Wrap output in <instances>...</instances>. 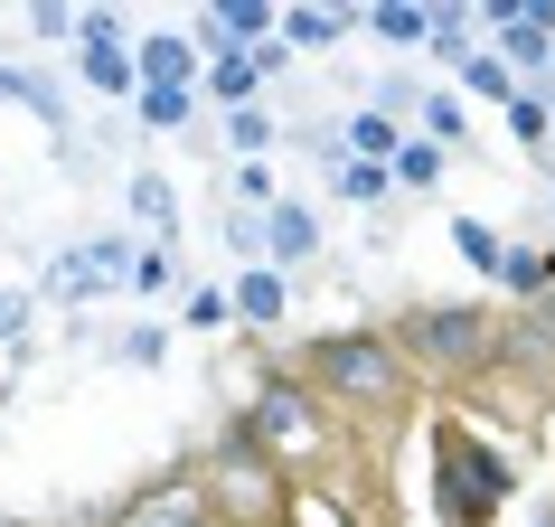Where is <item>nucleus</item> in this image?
<instances>
[{"instance_id":"20e7f679","label":"nucleus","mask_w":555,"mask_h":527,"mask_svg":"<svg viewBox=\"0 0 555 527\" xmlns=\"http://www.w3.org/2000/svg\"><path fill=\"white\" fill-rule=\"evenodd\" d=\"M198 480H207V518H227V527H293V490L301 480L273 462L235 414L207 434V471Z\"/></svg>"},{"instance_id":"473e14b6","label":"nucleus","mask_w":555,"mask_h":527,"mask_svg":"<svg viewBox=\"0 0 555 527\" xmlns=\"http://www.w3.org/2000/svg\"><path fill=\"white\" fill-rule=\"evenodd\" d=\"M235 198L255 207V217H263L273 198H283V179H273V160H245V170H235Z\"/></svg>"},{"instance_id":"6ab92c4d","label":"nucleus","mask_w":555,"mask_h":527,"mask_svg":"<svg viewBox=\"0 0 555 527\" xmlns=\"http://www.w3.org/2000/svg\"><path fill=\"white\" fill-rule=\"evenodd\" d=\"M499 283H508V301H546L555 293V245H508L499 255Z\"/></svg>"},{"instance_id":"0eeeda50","label":"nucleus","mask_w":555,"mask_h":527,"mask_svg":"<svg viewBox=\"0 0 555 527\" xmlns=\"http://www.w3.org/2000/svg\"><path fill=\"white\" fill-rule=\"evenodd\" d=\"M273 20H283L273 0H198L189 10V48H198V66L207 57H255L263 38H273Z\"/></svg>"},{"instance_id":"f257e3e1","label":"nucleus","mask_w":555,"mask_h":527,"mask_svg":"<svg viewBox=\"0 0 555 527\" xmlns=\"http://www.w3.org/2000/svg\"><path fill=\"white\" fill-rule=\"evenodd\" d=\"M293 377L321 396L339 424H396V414L424 396L405 377V358L386 349V330H321V339H301Z\"/></svg>"},{"instance_id":"aec40b11","label":"nucleus","mask_w":555,"mask_h":527,"mask_svg":"<svg viewBox=\"0 0 555 527\" xmlns=\"http://www.w3.org/2000/svg\"><path fill=\"white\" fill-rule=\"evenodd\" d=\"M405 114L414 123H424V132H414V142H434V151H452V142H462V94H442V86H424V94H414V104H405Z\"/></svg>"},{"instance_id":"c756f323","label":"nucleus","mask_w":555,"mask_h":527,"mask_svg":"<svg viewBox=\"0 0 555 527\" xmlns=\"http://www.w3.org/2000/svg\"><path fill=\"white\" fill-rule=\"evenodd\" d=\"M179 283V245H142L132 255V293H170Z\"/></svg>"},{"instance_id":"7c9ffc66","label":"nucleus","mask_w":555,"mask_h":527,"mask_svg":"<svg viewBox=\"0 0 555 527\" xmlns=\"http://www.w3.org/2000/svg\"><path fill=\"white\" fill-rule=\"evenodd\" d=\"M114 358H122V368H160V358H170V330L132 321V330H122V339H114Z\"/></svg>"},{"instance_id":"b1692460","label":"nucleus","mask_w":555,"mask_h":527,"mask_svg":"<svg viewBox=\"0 0 555 527\" xmlns=\"http://www.w3.org/2000/svg\"><path fill=\"white\" fill-rule=\"evenodd\" d=\"M0 94H10L20 114H38V123H57V132H66V104H57V86H48V76H29V66H0Z\"/></svg>"},{"instance_id":"423d86ee","label":"nucleus","mask_w":555,"mask_h":527,"mask_svg":"<svg viewBox=\"0 0 555 527\" xmlns=\"http://www.w3.org/2000/svg\"><path fill=\"white\" fill-rule=\"evenodd\" d=\"M470 20H480V38H490V57L508 66V76H537V66L555 57V0H480V10H470Z\"/></svg>"},{"instance_id":"2eb2a0df","label":"nucleus","mask_w":555,"mask_h":527,"mask_svg":"<svg viewBox=\"0 0 555 527\" xmlns=\"http://www.w3.org/2000/svg\"><path fill=\"white\" fill-rule=\"evenodd\" d=\"M424 48H434V66L480 57V20H470V0H434V29H424Z\"/></svg>"},{"instance_id":"4be33fe9","label":"nucleus","mask_w":555,"mask_h":527,"mask_svg":"<svg viewBox=\"0 0 555 527\" xmlns=\"http://www.w3.org/2000/svg\"><path fill=\"white\" fill-rule=\"evenodd\" d=\"M132 114H142L151 132H189V123H198V94H179V86H132Z\"/></svg>"},{"instance_id":"c9c22d12","label":"nucleus","mask_w":555,"mask_h":527,"mask_svg":"<svg viewBox=\"0 0 555 527\" xmlns=\"http://www.w3.org/2000/svg\"><path fill=\"white\" fill-rule=\"evenodd\" d=\"M537 527H555V509H537Z\"/></svg>"},{"instance_id":"f8f14e48","label":"nucleus","mask_w":555,"mask_h":527,"mask_svg":"<svg viewBox=\"0 0 555 527\" xmlns=\"http://www.w3.org/2000/svg\"><path fill=\"white\" fill-rule=\"evenodd\" d=\"M358 29V0H293V10H283V20H273V38H283V48H339V38Z\"/></svg>"},{"instance_id":"5701e85b","label":"nucleus","mask_w":555,"mask_h":527,"mask_svg":"<svg viewBox=\"0 0 555 527\" xmlns=\"http://www.w3.org/2000/svg\"><path fill=\"white\" fill-rule=\"evenodd\" d=\"M76 66H86L94 94H132V48H114V38H86V48H76Z\"/></svg>"},{"instance_id":"ddd939ff","label":"nucleus","mask_w":555,"mask_h":527,"mask_svg":"<svg viewBox=\"0 0 555 527\" xmlns=\"http://www.w3.org/2000/svg\"><path fill=\"white\" fill-rule=\"evenodd\" d=\"M283 301H293V273H273V264H245V273H235V293H227V311L245 330H273L283 321Z\"/></svg>"},{"instance_id":"412c9836","label":"nucleus","mask_w":555,"mask_h":527,"mask_svg":"<svg viewBox=\"0 0 555 527\" xmlns=\"http://www.w3.org/2000/svg\"><path fill=\"white\" fill-rule=\"evenodd\" d=\"M132 217L151 227V245H170V227H179V198H170V179H160V170H132Z\"/></svg>"},{"instance_id":"f704fd0d","label":"nucleus","mask_w":555,"mask_h":527,"mask_svg":"<svg viewBox=\"0 0 555 527\" xmlns=\"http://www.w3.org/2000/svg\"><path fill=\"white\" fill-rule=\"evenodd\" d=\"M29 311H38L29 293H0V349H20V339H29Z\"/></svg>"},{"instance_id":"dca6fc26","label":"nucleus","mask_w":555,"mask_h":527,"mask_svg":"<svg viewBox=\"0 0 555 527\" xmlns=\"http://www.w3.org/2000/svg\"><path fill=\"white\" fill-rule=\"evenodd\" d=\"M255 94H263L255 57H207V66H198V104H227V114H245Z\"/></svg>"},{"instance_id":"4468645a","label":"nucleus","mask_w":555,"mask_h":527,"mask_svg":"<svg viewBox=\"0 0 555 527\" xmlns=\"http://www.w3.org/2000/svg\"><path fill=\"white\" fill-rule=\"evenodd\" d=\"M358 29L386 38V48H424V29H434V0H358Z\"/></svg>"},{"instance_id":"39448f33","label":"nucleus","mask_w":555,"mask_h":527,"mask_svg":"<svg viewBox=\"0 0 555 527\" xmlns=\"http://www.w3.org/2000/svg\"><path fill=\"white\" fill-rule=\"evenodd\" d=\"M235 424H245V434L263 442V452H273V462L293 471H321L330 452H339V434H349V424H339V414L321 406V396H311V386L293 377V368H263L255 377V396H245V406H235Z\"/></svg>"},{"instance_id":"a211bd4d","label":"nucleus","mask_w":555,"mask_h":527,"mask_svg":"<svg viewBox=\"0 0 555 527\" xmlns=\"http://www.w3.org/2000/svg\"><path fill=\"white\" fill-rule=\"evenodd\" d=\"M330 198L386 207V198H396V170H386V160H349V151H339V160H330Z\"/></svg>"},{"instance_id":"9d476101","label":"nucleus","mask_w":555,"mask_h":527,"mask_svg":"<svg viewBox=\"0 0 555 527\" xmlns=\"http://www.w3.org/2000/svg\"><path fill=\"white\" fill-rule=\"evenodd\" d=\"M255 245H263L273 273H293L301 255H321V207H311V198H273V207L255 217Z\"/></svg>"},{"instance_id":"6e6552de","label":"nucleus","mask_w":555,"mask_h":527,"mask_svg":"<svg viewBox=\"0 0 555 527\" xmlns=\"http://www.w3.org/2000/svg\"><path fill=\"white\" fill-rule=\"evenodd\" d=\"M132 235H94V245H76V255H57L48 264V283L38 293L48 301H94V293H114V283H132Z\"/></svg>"},{"instance_id":"f3484780","label":"nucleus","mask_w":555,"mask_h":527,"mask_svg":"<svg viewBox=\"0 0 555 527\" xmlns=\"http://www.w3.org/2000/svg\"><path fill=\"white\" fill-rule=\"evenodd\" d=\"M396 142H405V123L377 114V104H358V114L339 123V151H349V160H396Z\"/></svg>"},{"instance_id":"7ed1b4c3","label":"nucleus","mask_w":555,"mask_h":527,"mask_svg":"<svg viewBox=\"0 0 555 527\" xmlns=\"http://www.w3.org/2000/svg\"><path fill=\"white\" fill-rule=\"evenodd\" d=\"M518 490L508 442H490L470 414H434V527H490Z\"/></svg>"},{"instance_id":"e433bc0d","label":"nucleus","mask_w":555,"mask_h":527,"mask_svg":"<svg viewBox=\"0 0 555 527\" xmlns=\"http://www.w3.org/2000/svg\"><path fill=\"white\" fill-rule=\"evenodd\" d=\"M189 527H227V518H189Z\"/></svg>"},{"instance_id":"c85d7f7f","label":"nucleus","mask_w":555,"mask_h":527,"mask_svg":"<svg viewBox=\"0 0 555 527\" xmlns=\"http://www.w3.org/2000/svg\"><path fill=\"white\" fill-rule=\"evenodd\" d=\"M227 283H189V301H179V330H227Z\"/></svg>"},{"instance_id":"2f4dec72","label":"nucleus","mask_w":555,"mask_h":527,"mask_svg":"<svg viewBox=\"0 0 555 527\" xmlns=\"http://www.w3.org/2000/svg\"><path fill=\"white\" fill-rule=\"evenodd\" d=\"M227 142L245 151V160H263V151H273V114H263V104H245V114H227Z\"/></svg>"},{"instance_id":"a878e982","label":"nucleus","mask_w":555,"mask_h":527,"mask_svg":"<svg viewBox=\"0 0 555 527\" xmlns=\"http://www.w3.org/2000/svg\"><path fill=\"white\" fill-rule=\"evenodd\" d=\"M452 245H462L470 273H490V283H499V255H508V235H499L490 217H452Z\"/></svg>"},{"instance_id":"f03ea898","label":"nucleus","mask_w":555,"mask_h":527,"mask_svg":"<svg viewBox=\"0 0 555 527\" xmlns=\"http://www.w3.org/2000/svg\"><path fill=\"white\" fill-rule=\"evenodd\" d=\"M386 349L405 358L414 386L470 396V386L490 377V358H499V311L490 301H414V311L386 321Z\"/></svg>"},{"instance_id":"cd10ccee","label":"nucleus","mask_w":555,"mask_h":527,"mask_svg":"<svg viewBox=\"0 0 555 527\" xmlns=\"http://www.w3.org/2000/svg\"><path fill=\"white\" fill-rule=\"evenodd\" d=\"M452 76H462V94H480V104H508V94H518V76H508V66H499L490 48H480V57H462Z\"/></svg>"},{"instance_id":"9b49d317","label":"nucleus","mask_w":555,"mask_h":527,"mask_svg":"<svg viewBox=\"0 0 555 527\" xmlns=\"http://www.w3.org/2000/svg\"><path fill=\"white\" fill-rule=\"evenodd\" d=\"M132 86H179V94H198V48H189V29L132 38Z\"/></svg>"},{"instance_id":"1a4fd4ad","label":"nucleus","mask_w":555,"mask_h":527,"mask_svg":"<svg viewBox=\"0 0 555 527\" xmlns=\"http://www.w3.org/2000/svg\"><path fill=\"white\" fill-rule=\"evenodd\" d=\"M189 518H207V480H198V471H170V480L132 490L122 509H104L94 527H189Z\"/></svg>"},{"instance_id":"72a5a7b5","label":"nucleus","mask_w":555,"mask_h":527,"mask_svg":"<svg viewBox=\"0 0 555 527\" xmlns=\"http://www.w3.org/2000/svg\"><path fill=\"white\" fill-rule=\"evenodd\" d=\"M29 38H76V10L66 0H29Z\"/></svg>"},{"instance_id":"bb28decb","label":"nucleus","mask_w":555,"mask_h":527,"mask_svg":"<svg viewBox=\"0 0 555 527\" xmlns=\"http://www.w3.org/2000/svg\"><path fill=\"white\" fill-rule=\"evenodd\" d=\"M442 160H452V151H434V142H396V160H386V170H396V189H442Z\"/></svg>"},{"instance_id":"393cba45","label":"nucleus","mask_w":555,"mask_h":527,"mask_svg":"<svg viewBox=\"0 0 555 527\" xmlns=\"http://www.w3.org/2000/svg\"><path fill=\"white\" fill-rule=\"evenodd\" d=\"M499 114H508V142H527V151H546V142H555V114H546V94H537V86H518Z\"/></svg>"}]
</instances>
